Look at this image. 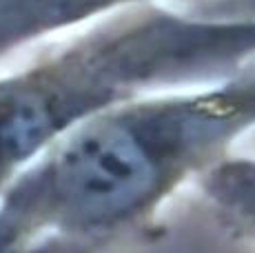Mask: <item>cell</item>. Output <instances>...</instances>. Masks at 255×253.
<instances>
[{
  "label": "cell",
  "instance_id": "1",
  "mask_svg": "<svg viewBox=\"0 0 255 253\" xmlns=\"http://www.w3.org/2000/svg\"><path fill=\"white\" fill-rule=\"evenodd\" d=\"M253 129L255 65L111 107L49 144L2 189L0 253L40 238L138 231Z\"/></svg>",
  "mask_w": 255,
  "mask_h": 253
},
{
  "label": "cell",
  "instance_id": "2",
  "mask_svg": "<svg viewBox=\"0 0 255 253\" xmlns=\"http://www.w3.org/2000/svg\"><path fill=\"white\" fill-rule=\"evenodd\" d=\"M255 65V16L144 4L51 40L0 69V193L49 144L127 100Z\"/></svg>",
  "mask_w": 255,
  "mask_h": 253
},
{
  "label": "cell",
  "instance_id": "3",
  "mask_svg": "<svg viewBox=\"0 0 255 253\" xmlns=\"http://www.w3.org/2000/svg\"><path fill=\"white\" fill-rule=\"evenodd\" d=\"M193 2L200 0H0V67L127 9Z\"/></svg>",
  "mask_w": 255,
  "mask_h": 253
},
{
  "label": "cell",
  "instance_id": "4",
  "mask_svg": "<svg viewBox=\"0 0 255 253\" xmlns=\"http://www.w3.org/2000/svg\"><path fill=\"white\" fill-rule=\"evenodd\" d=\"M231 238L255 247V155H227L195 182Z\"/></svg>",
  "mask_w": 255,
  "mask_h": 253
},
{
  "label": "cell",
  "instance_id": "5",
  "mask_svg": "<svg viewBox=\"0 0 255 253\" xmlns=\"http://www.w3.org/2000/svg\"><path fill=\"white\" fill-rule=\"evenodd\" d=\"M198 4L209 9H220V11L251 13V16H255V0H200Z\"/></svg>",
  "mask_w": 255,
  "mask_h": 253
}]
</instances>
